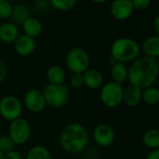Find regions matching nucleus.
<instances>
[{"label": "nucleus", "mask_w": 159, "mask_h": 159, "mask_svg": "<svg viewBox=\"0 0 159 159\" xmlns=\"http://www.w3.org/2000/svg\"><path fill=\"white\" fill-rule=\"evenodd\" d=\"M159 75L156 59L143 55L133 61L128 68L127 81L141 90L152 86Z\"/></svg>", "instance_id": "f257e3e1"}, {"label": "nucleus", "mask_w": 159, "mask_h": 159, "mask_svg": "<svg viewBox=\"0 0 159 159\" xmlns=\"http://www.w3.org/2000/svg\"><path fill=\"white\" fill-rule=\"evenodd\" d=\"M60 146L68 153H80L85 150L89 142L87 128L79 123L66 125L60 133Z\"/></svg>", "instance_id": "f03ea898"}, {"label": "nucleus", "mask_w": 159, "mask_h": 159, "mask_svg": "<svg viewBox=\"0 0 159 159\" xmlns=\"http://www.w3.org/2000/svg\"><path fill=\"white\" fill-rule=\"evenodd\" d=\"M139 52V45L130 38H119L112 42L111 47V58L116 62L124 64L136 60Z\"/></svg>", "instance_id": "7ed1b4c3"}, {"label": "nucleus", "mask_w": 159, "mask_h": 159, "mask_svg": "<svg viewBox=\"0 0 159 159\" xmlns=\"http://www.w3.org/2000/svg\"><path fill=\"white\" fill-rule=\"evenodd\" d=\"M47 106L60 109L66 105L69 100V89L66 84H48L42 90Z\"/></svg>", "instance_id": "20e7f679"}, {"label": "nucleus", "mask_w": 159, "mask_h": 159, "mask_svg": "<svg viewBox=\"0 0 159 159\" xmlns=\"http://www.w3.org/2000/svg\"><path fill=\"white\" fill-rule=\"evenodd\" d=\"M66 66L73 74H84L90 68L91 58L86 51L81 48H74L66 55Z\"/></svg>", "instance_id": "39448f33"}, {"label": "nucleus", "mask_w": 159, "mask_h": 159, "mask_svg": "<svg viewBox=\"0 0 159 159\" xmlns=\"http://www.w3.org/2000/svg\"><path fill=\"white\" fill-rule=\"evenodd\" d=\"M99 98L101 103L110 109H115L123 103V85L114 82H108L100 88Z\"/></svg>", "instance_id": "423d86ee"}, {"label": "nucleus", "mask_w": 159, "mask_h": 159, "mask_svg": "<svg viewBox=\"0 0 159 159\" xmlns=\"http://www.w3.org/2000/svg\"><path fill=\"white\" fill-rule=\"evenodd\" d=\"M15 146H21L29 141L32 136L30 123L23 117H20L10 123L9 134Z\"/></svg>", "instance_id": "0eeeda50"}, {"label": "nucleus", "mask_w": 159, "mask_h": 159, "mask_svg": "<svg viewBox=\"0 0 159 159\" xmlns=\"http://www.w3.org/2000/svg\"><path fill=\"white\" fill-rule=\"evenodd\" d=\"M23 110V102L15 96L8 95L0 99V116L10 123L22 117Z\"/></svg>", "instance_id": "6e6552de"}, {"label": "nucleus", "mask_w": 159, "mask_h": 159, "mask_svg": "<svg viewBox=\"0 0 159 159\" xmlns=\"http://www.w3.org/2000/svg\"><path fill=\"white\" fill-rule=\"evenodd\" d=\"M23 105L32 113H39L47 107L42 90L31 88L27 90L24 96Z\"/></svg>", "instance_id": "1a4fd4ad"}, {"label": "nucleus", "mask_w": 159, "mask_h": 159, "mask_svg": "<svg viewBox=\"0 0 159 159\" xmlns=\"http://www.w3.org/2000/svg\"><path fill=\"white\" fill-rule=\"evenodd\" d=\"M93 139L100 147H109L115 139L114 129L108 124H99L93 130Z\"/></svg>", "instance_id": "9d476101"}, {"label": "nucleus", "mask_w": 159, "mask_h": 159, "mask_svg": "<svg viewBox=\"0 0 159 159\" xmlns=\"http://www.w3.org/2000/svg\"><path fill=\"white\" fill-rule=\"evenodd\" d=\"M131 0H114L111 6V13L115 20H127L133 13Z\"/></svg>", "instance_id": "9b49d317"}, {"label": "nucleus", "mask_w": 159, "mask_h": 159, "mask_svg": "<svg viewBox=\"0 0 159 159\" xmlns=\"http://www.w3.org/2000/svg\"><path fill=\"white\" fill-rule=\"evenodd\" d=\"M14 49L19 55L24 57L29 56L36 50V41L26 35L19 36L14 42Z\"/></svg>", "instance_id": "f8f14e48"}, {"label": "nucleus", "mask_w": 159, "mask_h": 159, "mask_svg": "<svg viewBox=\"0 0 159 159\" xmlns=\"http://www.w3.org/2000/svg\"><path fill=\"white\" fill-rule=\"evenodd\" d=\"M84 86L89 89L97 90L102 87L104 84V78L102 73L96 68H89L84 74Z\"/></svg>", "instance_id": "ddd939ff"}, {"label": "nucleus", "mask_w": 159, "mask_h": 159, "mask_svg": "<svg viewBox=\"0 0 159 159\" xmlns=\"http://www.w3.org/2000/svg\"><path fill=\"white\" fill-rule=\"evenodd\" d=\"M142 100V90L137 86L129 85L124 89L123 102L128 107H136Z\"/></svg>", "instance_id": "4468645a"}, {"label": "nucleus", "mask_w": 159, "mask_h": 159, "mask_svg": "<svg viewBox=\"0 0 159 159\" xmlns=\"http://www.w3.org/2000/svg\"><path fill=\"white\" fill-rule=\"evenodd\" d=\"M46 78L51 84H65L66 74L64 68L58 65L51 66L46 71Z\"/></svg>", "instance_id": "2eb2a0df"}, {"label": "nucleus", "mask_w": 159, "mask_h": 159, "mask_svg": "<svg viewBox=\"0 0 159 159\" xmlns=\"http://www.w3.org/2000/svg\"><path fill=\"white\" fill-rule=\"evenodd\" d=\"M19 37L18 27L11 23L0 26V40L4 43H14Z\"/></svg>", "instance_id": "dca6fc26"}, {"label": "nucleus", "mask_w": 159, "mask_h": 159, "mask_svg": "<svg viewBox=\"0 0 159 159\" xmlns=\"http://www.w3.org/2000/svg\"><path fill=\"white\" fill-rule=\"evenodd\" d=\"M111 76L112 82L122 84L125 81H127L128 77V68L124 63L114 62L111 65Z\"/></svg>", "instance_id": "f3484780"}, {"label": "nucleus", "mask_w": 159, "mask_h": 159, "mask_svg": "<svg viewBox=\"0 0 159 159\" xmlns=\"http://www.w3.org/2000/svg\"><path fill=\"white\" fill-rule=\"evenodd\" d=\"M142 50L144 55L152 57V58H158L159 57V36H152L146 39L142 44Z\"/></svg>", "instance_id": "a211bd4d"}, {"label": "nucleus", "mask_w": 159, "mask_h": 159, "mask_svg": "<svg viewBox=\"0 0 159 159\" xmlns=\"http://www.w3.org/2000/svg\"><path fill=\"white\" fill-rule=\"evenodd\" d=\"M23 27L25 31V35L35 39L38 38L42 32V25L41 23L35 18H28L23 23Z\"/></svg>", "instance_id": "6ab92c4d"}, {"label": "nucleus", "mask_w": 159, "mask_h": 159, "mask_svg": "<svg viewBox=\"0 0 159 159\" xmlns=\"http://www.w3.org/2000/svg\"><path fill=\"white\" fill-rule=\"evenodd\" d=\"M142 143L148 149H159V129L152 128L147 130L142 136Z\"/></svg>", "instance_id": "aec40b11"}, {"label": "nucleus", "mask_w": 159, "mask_h": 159, "mask_svg": "<svg viewBox=\"0 0 159 159\" xmlns=\"http://www.w3.org/2000/svg\"><path fill=\"white\" fill-rule=\"evenodd\" d=\"M25 159H52V153L48 148L43 145H35L31 147Z\"/></svg>", "instance_id": "412c9836"}, {"label": "nucleus", "mask_w": 159, "mask_h": 159, "mask_svg": "<svg viewBox=\"0 0 159 159\" xmlns=\"http://www.w3.org/2000/svg\"><path fill=\"white\" fill-rule=\"evenodd\" d=\"M142 100L148 105H156L159 103V88L150 86L142 90Z\"/></svg>", "instance_id": "4be33fe9"}, {"label": "nucleus", "mask_w": 159, "mask_h": 159, "mask_svg": "<svg viewBox=\"0 0 159 159\" xmlns=\"http://www.w3.org/2000/svg\"><path fill=\"white\" fill-rule=\"evenodd\" d=\"M11 16L13 17L14 21L19 24H23L25 20L30 18V12L25 6L17 5L15 8H12Z\"/></svg>", "instance_id": "5701e85b"}, {"label": "nucleus", "mask_w": 159, "mask_h": 159, "mask_svg": "<svg viewBox=\"0 0 159 159\" xmlns=\"http://www.w3.org/2000/svg\"><path fill=\"white\" fill-rule=\"evenodd\" d=\"M50 2L57 10L67 11L75 6L77 0H50Z\"/></svg>", "instance_id": "b1692460"}, {"label": "nucleus", "mask_w": 159, "mask_h": 159, "mask_svg": "<svg viewBox=\"0 0 159 159\" xmlns=\"http://www.w3.org/2000/svg\"><path fill=\"white\" fill-rule=\"evenodd\" d=\"M15 144L9 135H0V149L4 152L15 150Z\"/></svg>", "instance_id": "393cba45"}, {"label": "nucleus", "mask_w": 159, "mask_h": 159, "mask_svg": "<svg viewBox=\"0 0 159 159\" xmlns=\"http://www.w3.org/2000/svg\"><path fill=\"white\" fill-rule=\"evenodd\" d=\"M12 7L8 0H0V18L7 19L11 16Z\"/></svg>", "instance_id": "a878e982"}, {"label": "nucleus", "mask_w": 159, "mask_h": 159, "mask_svg": "<svg viewBox=\"0 0 159 159\" xmlns=\"http://www.w3.org/2000/svg\"><path fill=\"white\" fill-rule=\"evenodd\" d=\"M69 84H70V85H71L74 89H80V88H82L83 86H84V76H83V74L73 73V74L70 76Z\"/></svg>", "instance_id": "bb28decb"}, {"label": "nucleus", "mask_w": 159, "mask_h": 159, "mask_svg": "<svg viewBox=\"0 0 159 159\" xmlns=\"http://www.w3.org/2000/svg\"><path fill=\"white\" fill-rule=\"evenodd\" d=\"M134 10L144 11L151 5V0H131Z\"/></svg>", "instance_id": "cd10ccee"}, {"label": "nucleus", "mask_w": 159, "mask_h": 159, "mask_svg": "<svg viewBox=\"0 0 159 159\" xmlns=\"http://www.w3.org/2000/svg\"><path fill=\"white\" fill-rule=\"evenodd\" d=\"M3 159H24V157L21 154V152H19L16 150H12V151L5 152Z\"/></svg>", "instance_id": "c85d7f7f"}, {"label": "nucleus", "mask_w": 159, "mask_h": 159, "mask_svg": "<svg viewBox=\"0 0 159 159\" xmlns=\"http://www.w3.org/2000/svg\"><path fill=\"white\" fill-rule=\"evenodd\" d=\"M7 75H8L7 66L2 60H0V84H2L5 81Z\"/></svg>", "instance_id": "c756f323"}, {"label": "nucleus", "mask_w": 159, "mask_h": 159, "mask_svg": "<svg viewBox=\"0 0 159 159\" xmlns=\"http://www.w3.org/2000/svg\"><path fill=\"white\" fill-rule=\"evenodd\" d=\"M146 159H159V149L152 150L146 156Z\"/></svg>", "instance_id": "7c9ffc66"}, {"label": "nucleus", "mask_w": 159, "mask_h": 159, "mask_svg": "<svg viewBox=\"0 0 159 159\" xmlns=\"http://www.w3.org/2000/svg\"><path fill=\"white\" fill-rule=\"evenodd\" d=\"M153 29L156 32L157 36H159V14L153 20Z\"/></svg>", "instance_id": "2f4dec72"}, {"label": "nucleus", "mask_w": 159, "mask_h": 159, "mask_svg": "<svg viewBox=\"0 0 159 159\" xmlns=\"http://www.w3.org/2000/svg\"><path fill=\"white\" fill-rule=\"evenodd\" d=\"M92 1H94L96 3H104L107 1V0H92Z\"/></svg>", "instance_id": "473e14b6"}, {"label": "nucleus", "mask_w": 159, "mask_h": 159, "mask_svg": "<svg viewBox=\"0 0 159 159\" xmlns=\"http://www.w3.org/2000/svg\"><path fill=\"white\" fill-rule=\"evenodd\" d=\"M4 154H5V152L0 149V159H3L4 158Z\"/></svg>", "instance_id": "72a5a7b5"}, {"label": "nucleus", "mask_w": 159, "mask_h": 159, "mask_svg": "<svg viewBox=\"0 0 159 159\" xmlns=\"http://www.w3.org/2000/svg\"><path fill=\"white\" fill-rule=\"evenodd\" d=\"M156 63H157V66H158V69H159V57L156 59Z\"/></svg>", "instance_id": "f704fd0d"}, {"label": "nucleus", "mask_w": 159, "mask_h": 159, "mask_svg": "<svg viewBox=\"0 0 159 159\" xmlns=\"http://www.w3.org/2000/svg\"><path fill=\"white\" fill-rule=\"evenodd\" d=\"M24 1H26V0H24Z\"/></svg>", "instance_id": "c9c22d12"}, {"label": "nucleus", "mask_w": 159, "mask_h": 159, "mask_svg": "<svg viewBox=\"0 0 159 159\" xmlns=\"http://www.w3.org/2000/svg\"><path fill=\"white\" fill-rule=\"evenodd\" d=\"M158 88H159V84H158Z\"/></svg>", "instance_id": "e433bc0d"}]
</instances>
